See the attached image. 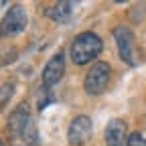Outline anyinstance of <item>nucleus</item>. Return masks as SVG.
<instances>
[{
    "label": "nucleus",
    "instance_id": "nucleus-6",
    "mask_svg": "<svg viewBox=\"0 0 146 146\" xmlns=\"http://www.w3.org/2000/svg\"><path fill=\"white\" fill-rule=\"evenodd\" d=\"M63 73H65V55L59 51V53H55L53 57L47 61V65L43 67L41 81H43L45 87H51V85L59 83L63 79Z\"/></svg>",
    "mask_w": 146,
    "mask_h": 146
},
{
    "label": "nucleus",
    "instance_id": "nucleus-12",
    "mask_svg": "<svg viewBox=\"0 0 146 146\" xmlns=\"http://www.w3.org/2000/svg\"><path fill=\"white\" fill-rule=\"evenodd\" d=\"M126 146H146V138H144L140 132H134V134H130V136H128Z\"/></svg>",
    "mask_w": 146,
    "mask_h": 146
},
{
    "label": "nucleus",
    "instance_id": "nucleus-8",
    "mask_svg": "<svg viewBox=\"0 0 146 146\" xmlns=\"http://www.w3.org/2000/svg\"><path fill=\"white\" fill-rule=\"evenodd\" d=\"M106 144L108 146H124V142H128V128L126 122L120 118H114L106 126V132H104Z\"/></svg>",
    "mask_w": 146,
    "mask_h": 146
},
{
    "label": "nucleus",
    "instance_id": "nucleus-7",
    "mask_svg": "<svg viewBox=\"0 0 146 146\" xmlns=\"http://www.w3.org/2000/svg\"><path fill=\"white\" fill-rule=\"evenodd\" d=\"M31 122H33V120H31L29 106H27V104H18V106L12 110L10 118H8V132H10V136H23Z\"/></svg>",
    "mask_w": 146,
    "mask_h": 146
},
{
    "label": "nucleus",
    "instance_id": "nucleus-13",
    "mask_svg": "<svg viewBox=\"0 0 146 146\" xmlns=\"http://www.w3.org/2000/svg\"><path fill=\"white\" fill-rule=\"evenodd\" d=\"M0 146H2V140H0Z\"/></svg>",
    "mask_w": 146,
    "mask_h": 146
},
{
    "label": "nucleus",
    "instance_id": "nucleus-4",
    "mask_svg": "<svg viewBox=\"0 0 146 146\" xmlns=\"http://www.w3.org/2000/svg\"><path fill=\"white\" fill-rule=\"evenodd\" d=\"M91 132H94L91 118H87V116H75L71 120L69 128H67V142L71 146H83L91 138Z\"/></svg>",
    "mask_w": 146,
    "mask_h": 146
},
{
    "label": "nucleus",
    "instance_id": "nucleus-11",
    "mask_svg": "<svg viewBox=\"0 0 146 146\" xmlns=\"http://www.w3.org/2000/svg\"><path fill=\"white\" fill-rule=\"evenodd\" d=\"M23 138L27 140V144H36V142H39V138H36V128H35V124L31 122L29 124V128H27V130H25V134H23Z\"/></svg>",
    "mask_w": 146,
    "mask_h": 146
},
{
    "label": "nucleus",
    "instance_id": "nucleus-5",
    "mask_svg": "<svg viewBox=\"0 0 146 146\" xmlns=\"http://www.w3.org/2000/svg\"><path fill=\"white\" fill-rule=\"evenodd\" d=\"M114 39L118 45V55L120 59L128 65H136V57H134V33L128 27H116L114 29Z\"/></svg>",
    "mask_w": 146,
    "mask_h": 146
},
{
    "label": "nucleus",
    "instance_id": "nucleus-10",
    "mask_svg": "<svg viewBox=\"0 0 146 146\" xmlns=\"http://www.w3.org/2000/svg\"><path fill=\"white\" fill-rule=\"evenodd\" d=\"M12 96H14V83H2L0 85V112L4 110V106L10 102Z\"/></svg>",
    "mask_w": 146,
    "mask_h": 146
},
{
    "label": "nucleus",
    "instance_id": "nucleus-9",
    "mask_svg": "<svg viewBox=\"0 0 146 146\" xmlns=\"http://www.w3.org/2000/svg\"><path fill=\"white\" fill-rule=\"evenodd\" d=\"M73 10H75V2H71V0H59V2H55L51 8H49V18L55 23H69L71 16H73Z\"/></svg>",
    "mask_w": 146,
    "mask_h": 146
},
{
    "label": "nucleus",
    "instance_id": "nucleus-3",
    "mask_svg": "<svg viewBox=\"0 0 146 146\" xmlns=\"http://www.w3.org/2000/svg\"><path fill=\"white\" fill-rule=\"evenodd\" d=\"M29 25V16H27V10L23 4H12L10 10L4 14L2 23H0V36H14L18 33H23Z\"/></svg>",
    "mask_w": 146,
    "mask_h": 146
},
{
    "label": "nucleus",
    "instance_id": "nucleus-2",
    "mask_svg": "<svg viewBox=\"0 0 146 146\" xmlns=\"http://www.w3.org/2000/svg\"><path fill=\"white\" fill-rule=\"evenodd\" d=\"M110 65L106 61H98L91 65V69L85 73V79H83V87H85V94L89 96H100L106 91L108 83H110Z\"/></svg>",
    "mask_w": 146,
    "mask_h": 146
},
{
    "label": "nucleus",
    "instance_id": "nucleus-1",
    "mask_svg": "<svg viewBox=\"0 0 146 146\" xmlns=\"http://www.w3.org/2000/svg\"><path fill=\"white\" fill-rule=\"evenodd\" d=\"M102 49H104V43H102L100 36L91 31H85V33H79L73 39L69 55H71V61L75 65H87L102 53Z\"/></svg>",
    "mask_w": 146,
    "mask_h": 146
}]
</instances>
